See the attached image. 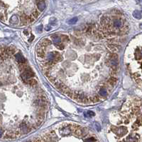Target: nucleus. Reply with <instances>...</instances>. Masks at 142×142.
I'll return each instance as SVG.
<instances>
[{"label":"nucleus","mask_w":142,"mask_h":142,"mask_svg":"<svg viewBox=\"0 0 142 142\" xmlns=\"http://www.w3.org/2000/svg\"><path fill=\"white\" fill-rule=\"evenodd\" d=\"M33 39H34V37H33V35H32V36H31V39H29L28 41H29V42H31V40H32Z\"/></svg>","instance_id":"18"},{"label":"nucleus","mask_w":142,"mask_h":142,"mask_svg":"<svg viewBox=\"0 0 142 142\" xmlns=\"http://www.w3.org/2000/svg\"><path fill=\"white\" fill-rule=\"evenodd\" d=\"M17 22H18V19H17V18H16V16H13L11 17V22L12 24H16Z\"/></svg>","instance_id":"13"},{"label":"nucleus","mask_w":142,"mask_h":142,"mask_svg":"<svg viewBox=\"0 0 142 142\" xmlns=\"http://www.w3.org/2000/svg\"><path fill=\"white\" fill-rule=\"evenodd\" d=\"M45 29H46V31H49V30L50 29V27H49V26H46V27H45Z\"/></svg>","instance_id":"17"},{"label":"nucleus","mask_w":142,"mask_h":142,"mask_svg":"<svg viewBox=\"0 0 142 142\" xmlns=\"http://www.w3.org/2000/svg\"><path fill=\"white\" fill-rule=\"evenodd\" d=\"M51 39H52L53 42L56 44V46L62 44L61 37L58 36V35H57V34H53L52 36H51Z\"/></svg>","instance_id":"6"},{"label":"nucleus","mask_w":142,"mask_h":142,"mask_svg":"<svg viewBox=\"0 0 142 142\" xmlns=\"http://www.w3.org/2000/svg\"><path fill=\"white\" fill-rule=\"evenodd\" d=\"M133 16H134V17H135V18H136L138 19H139L141 18V14L138 11H137V10L134 11L133 12Z\"/></svg>","instance_id":"11"},{"label":"nucleus","mask_w":142,"mask_h":142,"mask_svg":"<svg viewBox=\"0 0 142 142\" xmlns=\"http://www.w3.org/2000/svg\"><path fill=\"white\" fill-rule=\"evenodd\" d=\"M78 22V18L77 17H74V18L71 19L70 20H69L68 23L70 24H76V22Z\"/></svg>","instance_id":"12"},{"label":"nucleus","mask_w":142,"mask_h":142,"mask_svg":"<svg viewBox=\"0 0 142 142\" xmlns=\"http://www.w3.org/2000/svg\"><path fill=\"white\" fill-rule=\"evenodd\" d=\"M19 129H20V132L21 134H27L31 131V127L28 126V124L26 123H24V122L21 123Z\"/></svg>","instance_id":"5"},{"label":"nucleus","mask_w":142,"mask_h":142,"mask_svg":"<svg viewBox=\"0 0 142 142\" xmlns=\"http://www.w3.org/2000/svg\"><path fill=\"white\" fill-rule=\"evenodd\" d=\"M45 7H46V4L43 2H40L38 3V9H39V11H41V12L43 11Z\"/></svg>","instance_id":"10"},{"label":"nucleus","mask_w":142,"mask_h":142,"mask_svg":"<svg viewBox=\"0 0 142 142\" xmlns=\"http://www.w3.org/2000/svg\"><path fill=\"white\" fill-rule=\"evenodd\" d=\"M112 25L114 29H121L124 27V22L121 19H114Z\"/></svg>","instance_id":"4"},{"label":"nucleus","mask_w":142,"mask_h":142,"mask_svg":"<svg viewBox=\"0 0 142 142\" xmlns=\"http://www.w3.org/2000/svg\"><path fill=\"white\" fill-rule=\"evenodd\" d=\"M72 126L71 125H67V126H65V127H63L62 128L60 129V134L61 136H67V135H69L71 131H72Z\"/></svg>","instance_id":"3"},{"label":"nucleus","mask_w":142,"mask_h":142,"mask_svg":"<svg viewBox=\"0 0 142 142\" xmlns=\"http://www.w3.org/2000/svg\"><path fill=\"white\" fill-rule=\"evenodd\" d=\"M96 125H97V130L99 131L100 130V126H99V124L98 123H96Z\"/></svg>","instance_id":"16"},{"label":"nucleus","mask_w":142,"mask_h":142,"mask_svg":"<svg viewBox=\"0 0 142 142\" xmlns=\"http://www.w3.org/2000/svg\"><path fill=\"white\" fill-rule=\"evenodd\" d=\"M85 142H96V140L93 137H91V138H88L85 139Z\"/></svg>","instance_id":"14"},{"label":"nucleus","mask_w":142,"mask_h":142,"mask_svg":"<svg viewBox=\"0 0 142 142\" xmlns=\"http://www.w3.org/2000/svg\"><path fill=\"white\" fill-rule=\"evenodd\" d=\"M139 27H140V28H141V29H142V24H141L139 25Z\"/></svg>","instance_id":"19"},{"label":"nucleus","mask_w":142,"mask_h":142,"mask_svg":"<svg viewBox=\"0 0 142 142\" xmlns=\"http://www.w3.org/2000/svg\"><path fill=\"white\" fill-rule=\"evenodd\" d=\"M15 57H16V59L17 61V62L19 64H24L26 63V60L24 58V57L21 55V53H16L15 54Z\"/></svg>","instance_id":"7"},{"label":"nucleus","mask_w":142,"mask_h":142,"mask_svg":"<svg viewBox=\"0 0 142 142\" xmlns=\"http://www.w3.org/2000/svg\"><path fill=\"white\" fill-rule=\"evenodd\" d=\"M33 17H34V18L35 19H36L37 18V17L39 16V12H36H36H34L33 13V15H32Z\"/></svg>","instance_id":"15"},{"label":"nucleus","mask_w":142,"mask_h":142,"mask_svg":"<svg viewBox=\"0 0 142 142\" xmlns=\"http://www.w3.org/2000/svg\"><path fill=\"white\" fill-rule=\"evenodd\" d=\"M134 58L138 62L139 66V72L132 76L138 84L142 85V46H138L134 51Z\"/></svg>","instance_id":"1"},{"label":"nucleus","mask_w":142,"mask_h":142,"mask_svg":"<svg viewBox=\"0 0 142 142\" xmlns=\"http://www.w3.org/2000/svg\"><path fill=\"white\" fill-rule=\"evenodd\" d=\"M111 131L119 137L124 136L125 134H127V132H128V130H127V127H123V126H121V127L113 126V127H111Z\"/></svg>","instance_id":"2"},{"label":"nucleus","mask_w":142,"mask_h":142,"mask_svg":"<svg viewBox=\"0 0 142 142\" xmlns=\"http://www.w3.org/2000/svg\"><path fill=\"white\" fill-rule=\"evenodd\" d=\"M117 79L116 77H111L107 81V84L110 86L113 87L117 84Z\"/></svg>","instance_id":"9"},{"label":"nucleus","mask_w":142,"mask_h":142,"mask_svg":"<svg viewBox=\"0 0 142 142\" xmlns=\"http://www.w3.org/2000/svg\"><path fill=\"white\" fill-rule=\"evenodd\" d=\"M99 95L100 96V97H102V98L106 97V96H107V89H106V87L102 86V88H100V89L99 91Z\"/></svg>","instance_id":"8"},{"label":"nucleus","mask_w":142,"mask_h":142,"mask_svg":"<svg viewBox=\"0 0 142 142\" xmlns=\"http://www.w3.org/2000/svg\"><path fill=\"white\" fill-rule=\"evenodd\" d=\"M24 34H28V32H27L26 31H24Z\"/></svg>","instance_id":"20"}]
</instances>
